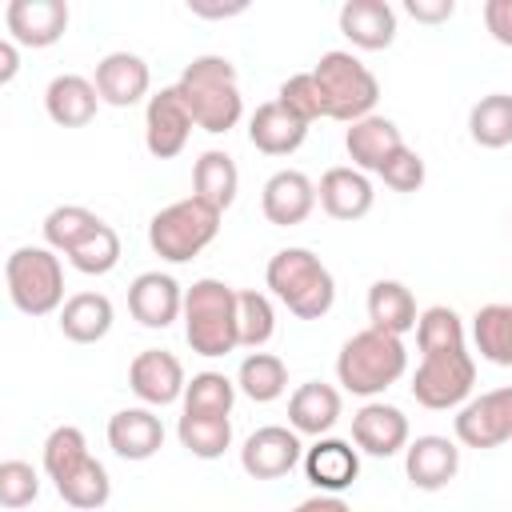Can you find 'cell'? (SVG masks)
Segmentation results:
<instances>
[{
	"mask_svg": "<svg viewBox=\"0 0 512 512\" xmlns=\"http://www.w3.org/2000/svg\"><path fill=\"white\" fill-rule=\"evenodd\" d=\"M316 204H320L316 184H312L300 168H280V172H272V176L264 180V188H260V212H264V220L276 224V228L304 224Z\"/></svg>",
	"mask_w": 512,
	"mask_h": 512,
	"instance_id": "obj_14",
	"label": "cell"
},
{
	"mask_svg": "<svg viewBox=\"0 0 512 512\" xmlns=\"http://www.w3.org/2000/svg\"><path fill=\"white\" fill-rule=\"evenodd\" d=\"M248 140L264 156H288L308 140V124L296 112H288L280 100H268L248 116Z\"/></svg>",
	"mask_w": 512,
	"mask_h": 512,
	"instance_id": "obj_25",
	"label": "cell"
},
{
	"mask_svg": "<svg viewBox=\"0 0 512 512\" xmlns=\"http://www.w3.org/2000/svg\"><path fill=\"white\" fill-rule=\"evenodd\" d=\"M408 372V348L400 336H388L380 328H364L344 340L336 356V380L352 396H380Z\"/></svg>",
	"mask_w": 512,
	"mask_h": 512,
	"instance_id": "obj_3",
	"label": "cell"
},
{
	"mask_svg": "<svg viewBox=\"0 0 512 512\" xmlns=\"http://www.w3.org/2000/svg\"><path fill=\"white\" fill-rule=\"evenodd\" d=\"M340 32L360 52H384L396 40V8L388 0H344Z\"/></svg>",
	"mask_w": 512,
	"mask_h": 512,
	"instance_id": "obj_21",
	"label": "cell"
},
{
	"mask_svg": "<svg viewBox=\"0 0 512 512\" xmlns=\"http://www.w3.org/2000/svg\"><path fill=\"white\" fill-rule=\"evenodd\" d=\"M264 284L300 320H320L336 304V280L312 248H280L264 268Z\"/></svg>",
	"mask_w": 512,
	"mask_h": 512,
	"instance_id": "obj_2",
	"label": "cell"
},
{
	"mask_svg": "<svg viewBox=\"0 0 512 512\" xmlns=\"http://www.w3.org/2000/svg\"><path fill=\"white\" fill-rule=\"evenodd\" d=\"M416 296L412 288H404L400 280H376L368 288V328H380L388 336H400L404 332H416Z\"/></svg>",
	"mask_w": 512,
	"mask_h": 512,
	"instance_id": "obj_27",
	"label": "cell"
},
{
	"mask_svg": "<svg viewBox=\"0 0 512 512\" xmlns=\"http://www.w3.org/2000/svg\"><path fill=\"white\" fill-rule=\"evenodd\" d=\"M352 444L376 460H388L396 452L408 448V416L396 404L384 400H368L356 416H352Z\"/></svg>",
	"mask_w": 512,
	"mask_h": 512,
	"instance_id": "obj_16",
	"label": "cell"
},
{
	"mask_svg": "<svg viewBox=\"0 0 512 512\" xmlns=\"http://www.w3.org/2000/svg\"><path fill=\"white\" fill-rule=\"evenodd\" d=\"M236 324H240V348L260 352L272 336H276V308L264 292L256 288H240L236 296Z\"/></svg>",
	"mask_w": 512,
	"mask_h": 512,
	"instance_id": "obj_37",
	"label": "cell"
},
{
	"mask_svg": "<svg viewBox=\"0 0 512 512\" xmlns=\"http://www.w3.org/2000/svg\"><path fill=\"white\" fill-rule=\"evenodd\" d=\"M96 108H100V92H96V84L88 76L64 72V76H52L48 88H44V112L60 128H84V124H92Z\"/></svg>",
	"mask_w": 512,
	"mask_h": 512,
	"instance_id": "obj_24",
	"label": "cell"
},
{
	"mask_svg": "<svg viewBox=\"0 0 512 512\" xmlns=\"http://www.w3.org/2000/svg\"><path fill=\"white\" fill-rule=\"evenodd\" d=\"M484 28L492 32L496 44L512 48V0H488L484 4Z\"/></svg>",
	"mask_w": 512,
	"mask_h": 512,
	"instance_id": "obj_44",
	"label": "cell"
},
{
	"mask_svg": "<svg viewBox=\"0 0 512 512\" xmlns=\"http://www.w3.org/2000/svg\"><path fill=\"white\" fill-rule=\"evenodd\" d=\"M300 464H304V476H308V484L316 492L340 496L360 476V448H352L340 436H320L312 448H304V460Z\"/></svg>",
	"mask_w": 512,
	"mask_h": 512,
	"instance_id": "obj_17",
	"label": "cell"
},
{
	"mask_svg": "<svg viewBox=\"0 0 512 512\" xmlns=\"http://www.w3.org/2000/svg\"><path fill=\"white\" fill-rule=\"evenodd\" d=\"M88 456H92L88 452V440H84V432L76 424H60L44 440V472H48L52 484H60L64 476H72Z\"/></svg>",
	"mask_w": 512,
	"mask_h": 512,
	"instance_id": "obj_39",
	"label": "cell"
},
{
	"mask_svg": "<svg viewBox=\"0 0 512 512\" xmlns=\"http://www.w3.org/2000/svg\"><path fill=\"white\" fill-rule=\"evenodd\" d=\"M56 492H60V500H64L68 508H76V512H96V508L108 504L112 480H108V468H104L96 456H88L72 476H64V480L56 484Z\"/></svg>",
	"mask_w": 512,
	"mask_h": 512,
	"instance_id": "obj_34",
	"label": "cell"
},
{
	"mask_svg": "<svg viewBox=\"0 0 512 512\" xmlns=\"http://www.w3.org/2000/svg\"><path fill=\"white\" fill-rule=\"evenodd\" d=\"M8 40L20 48H52L68 32V4L64 0H8L4 8Z\"/></svg>",
	"mask_w": 512,
	"mask_h": 512,
	"instance_id": "obj_13",
	"label": "cell"
},
{
	"mask_svg": "<svg viewBox=\"0 0 512 512\" xmlns=\"http://www.w3.org/2000/svg\"><path fill=\"white\" fill-rule=\"evenodd\" d=\"M236 192H240V168H236V160L228 152H220V148L200 152V160L192 164V196L204 200V204H212L216 212H228L232 200H236Z\"/></svg>",
	"mask_w": 512,
	"mask_h": 512,
	"instance_id": "obj_29",
	"label": "cell"
},
{
	"mask_svg": "<svg viewBox=\"0 0 512 512\" xmlns=\"http://www.w3.org/2000/svg\"><path fill=\"white\" fill-rule=\"evenodd\" d=\"M176 92L184 100V108L192 112V124L220 136L228 128L240 124L244 116V96H240V84H236V64L228 56H196L180 80H176Z\"/></svg>",
	"mask_w": 512,
	"mask_h": 512,
	"instance_id": "obj_1",
	"label": "cell"
},
{
	"mask_svg": "<svg viewBox=\"0 0 512 512\" xmlns=\"http://www.w3.org/2000/svg\"><path fill=\"white\" fill-rule=\"evenodd\" d=\"M248 4L244 0H232V4H204V0H188V12L192 16H204V20H228V16H240Z\"/></svg>",
	"mask_w": 512,
	"mask_h": 512,
	"instance_id": "obj_46",
	"label": "cell"
},
{
	"mask_svg": "<svg viewBox=\"0 0 512 512\" xmlns=\"http://www.w3.org/2000/svg\"><path fill=\"white\" fill-rule=\"evenodd\" d=\"M340 420V392L324 380H304L288 396V428L300 436H328Z\"/></svg>",
	"mask_w": 512,
	"mask_h": 512,
	"instance_id": "obj_26",
	"label": "cell"
},
{
	"mask_svg": "<svg viewBox=\"0 0 512 512\" xmlns=\"http://www.w3.org/2000/svg\"><path fill=\"white\" fill-rule=\"evenodd\" d=\"M128 312L144 328H168L184 316V288L168 272H140L128 284Z\"/></svg>",
	"mask_w": 512,
	"mask_h": 512,
	"instance_id": "obj_18",
	"label": "cell"
},
{
	"mask_svg": "<svg viewBox=\"0 0 512 512\" xmlns=\"http://www.w3.org/2000/svg\"><path fill=\"white\" fill-rule=\"evenodd\" d=\"M68 264H72L76 272H84V276H104V272H112V268L120 264V236H116V228L100 224L80 248L68 252Z\"/></svg>",
	"mask_w": 512,
	"mask_h": 512,
	"instance_id": "obj_40",
	"label": "cell"
},
{
	"mask_svg": "<svg viewBox=\"0 0 512 512\" xmlns=\"http://www.w3.org/2000/svg\"><path fill=\"white\" fill-rule=\"evenodd\" d=\"M20 72V44L16 40H0V84H12Z\"/></svg>",
	"mask_w": 512,
	"mask_h": 512,
	"instance_id": "obj_47",
	"label": "cell"
},
{
	"mask_svg": "<svg viewBox=\"0 0 512 512\" xmlns=\"http://www.w3.org/2000/svg\"><path fill=\"white\" fill-rule=\"evenodd\" d=\"M236 288L204 276L184 292V340L196 356H228L240 348V324H236Z\"/></svg>",
	"mask_w": 512,
	"mask_h": 512,
	"instance_id": "obj_4",
	"label": "cell"
},
{
	"mask_svg": "<svg viewBox=\"0 0 512 512\" xmlns=\"http://www.w3.org/2000/svg\"><path fill=\"white\" fill-rule=\"evenodd\" d=\"M476 384V360L464 348H440L420 356V368L412 372V396L416 404L432 408V412H448V408H464Z\"/></svg>",
	"mask_w": 512,
	"mask_h": 512,
	"instance_id": "obj_8",
	"label": "cell"
},
{
	"mask_svg": "<svg viewBox=\"0 0 512 512\" xmlns=\"http://www.w3.org/2000/svg\"><path fill=\"white\" fill-rule=\"evenodd\" d=\"M276 100H280L288 112H296L304 124L328 116V112H324V92H320V84H316L312 72H296V76H288V80L280 84Z\"/></svg>",
	"mask_w": 512,
	"mask_h": 512,
	"instance_id": "obj_42",
	"label": "cell"
},
{
	"mask_svg": "<svg viewBox=\"0 0 512 512\" xmlns=\"http://www.w3.org/2000/svg\"><path fill=\"white\" fill-rule=\"evenodd\" d=\"M344 148H348L352 168H360V172H380V168L404 148V136H400V128H396L388 116H376V112H372V116L348 124Z\"/></svg>",
	"mask_w": 512,
	"mask_h": 512,
	"instance_id": "obj_23",
	"label": "cell"
},
{
	"mask_svg": "<svg viewBox=\"0 0 512 512\" xmlns=\"http://www.w3.org/2000/svg\"><path fill=\"white\" fill-rule=\"evenodd\" d=\"M96 92L104 104L112 108H132L148 96L152 88V72L144 64V56L136 52H108L100 64H96V76H92Z\"/></svg>",
	"mask_w": 512,
	"mask_h": 512,
	"instance_id": "obj_19",
	"label": "cell"
},
{
	"mask_svg": "<svg viewBox=\"0 0 512 512\" xmlns=\"http://www.w3.org/2000/svg\"><path fill=\"white\" fill-rule=\"evenodd\" d=\"M316 196H320V208H324L332 220H344V224L368 216V212H372V200H376L368 172H360V168H352V164L328 168V172L320 176V184H316Z\"/></svg>",
	"mask_w": 512,
	"mask_h": 512,
	"instance_id": "obj_20",
	"label": "cell"
},
{
	"mask_svg": "<svg viewBox=\"0 0 512 512\" xmlns=\"http://www.w3.org/2000/svg\"><path fill=\"white\" fill-rule=\"evenodd\" d=\"M320 92H324V112L328 120H340V124H356L364 116H372L376 100H380V80L372 76V68L344 52V48H332L316 60L312 68Z\"/></svg>",
	"mask_w": 512,
	"mask_h": 512,
	"instance_id": "obj_5",
	"label": "cell"
},
{
	"mask_svg": "<svg viewBox=\"0 0 512 512\" xmlns=\"http://www.w3.org/2000/svg\"><path fill=\"white\" fill-rule=\"evenodd\" d=\"M472 344L488 364L512 368V304H484L472 316Z\"/></svg>",
	"mask_w": 512,
	"mask_h": 512,
	"instance_id": "obj_30",
	"label": "cell"
},
{
	"mask_svg": "<svg viewBox=\"0 0 512 512\" xmlns=\"http://www.w3.org/2000/svg\"><path fill=\"white\" fill-rule=\"evenodd\" d=\"M292 512H352L340 496H328V492H316V496H308V500H300Z\"/></svg>",
	"mask_w": 512,
	"mask_h": 512,
	"instance_id": "obj_48",
	"label": "cell"
},
{
	"mask_svg": "<svg viewBox=\"0 0 512 512\" xmlns=\"http://www.w3.org/2000/svg\"><path fill=\"white\" fill-rule=\"evenodd\" d=\"M220 216L212 204L196 200V196H184L168 208H160L152 220H148V244L160 260L168 264H188L192 256H200L216 232H220Z\"/></svg>",
	"mask_w": 512,
	"mask_h": 512,
	"instance_id": "obj_7",
	"label": "cell"
},
{
	"mask_svg": "<svg viewBox=\"0 0 512 512\" xmlns=\"http://www.w3.org/2000/svg\"><path fill=\"white\" fill-rule=\"evenodd\" d=\"M456 444L464 448H500L512 440V384L472 396L456 412Z\"/></svg>",
	"mask_w": 512,
	"mask_h": 512,
	"instance_id": "obj_9",
	"label": "cell"
},
{
	"mask_svg": "<svg viewBox=\"0 0 512 512\" xmlns=\"http://www.w3.org/2000/svg\"><path fill=\"white\" fill-rule=\"evenodd\" d=\"M8 300L24 316H48L64 308V268L48 244H20L4 260Z\"/></svg>",
	"mask_w": 512,
	"mask_h": 512,
	"instance_id": "obj_6",
	"label": "cell"
},
{
	"mask_svg": "<svg viewBox=\"0 0 512 512\" xmlns=\"http://www.w3.org/2000/svg\"><path fill=\"white\" fill-rule=\"evenodd\" d=\"M128 388L136 392V400L144 408H164V404H176L184 400V388H188V376H184V364L164 352V348H144L136 352V360L128 364Z\"/></svg>",
	"mask_w": 512,
	"mask_h": 512,
	"instance_id": "obj_11",
	"label": "cell"
},
{
	"mask_svg": "<svg viewBox=\"0 0 512 512\" xmlns=\"http://www.w3.org/2000/svg\"><path fill=\"white\" fill-rule=\"evenodd\" d=\"M376 176H380L392 192H416V188L424 184V156H420V152H412V148L404 144V148H400V152H396V156H392Z\"/></svg>",
	"mask_w": 512,
	"mask_h": 512,
	"instance_id": "obj_43",
	"label": "cell"
},
{
	"mask_svg": "<svg viewBox=\"0 0 512 512\" xmlns=\"http://www.w3.org/2000/svg\"><path fill=\"white\" fill-rule=\"evenodd\" d=\"M236 388L252 400V404H272L288 392V368L280 356L272 352H248L240 360V372H236Z\"/></svg>",
	"mask_w": 512,
	"mask_h": 512,
	"instance_id": "obj_31",
	"label": "cell"
},
{
	"mask_svg": "<svg viewBox=\"0 0 512 512\" xmlns=\"http://www.w3.org/2000/svg\"><path fill=\"white\" fill-rule=\"evenodd\" d=\"M464 344H468L464 340V320H460L456 308L432 304V308L420 312V320H416V348H420V356L440 352V348H464Z\"/></svg>",
	"mask_w": 512,
	"mask_h": 512,
	"instance_id": "obj_38",
	"label": "cell"
},
{
	"mask_svg": "<svg viewBox=\"0 0 512 512\" xmlns=\"http://www.w3.org/2000/svg\"><path fill=\"white\" fill-rule=\"evenodd\" d=\"M108 448L120 456V460H152L160 448H164V424L152 408H120L112 420H108Z\"/></svg>",
	"mask_w": 512,
	"mask_h": 512,
	"instance_id": "obj_22",
	"label": "cell"
},
{
	"mask_svg": "<svg viewBox=\"0 0 512 512\" xmlns=\"http://www.w3.org/2000/svg\"><path fill=\"white\" fill-rule=\"evenodd\" d=\"M112 320H116V308L104 292H76L64 300L60 308V332L72 340V344H96L112 332Z\"/></svg>",
	"mask_w": 512,
	"mask_h": 512,
	"instance_id": "obj_28",
	"label": "cell"
},
{
	"mask_svg": "<svg viewBox=\"0 0 512 512\" xmlns=\"http://www.w3.org/2000/svg\"><path fill=\"white\" fill-rule=\"evenodd\" d=\"M180 448H188L196 460H220L232 448V416H192L184 412L176 424Z\"/></svg>",
	"mask_w": 512,
	"mask_h": 512,
	"instance_id": "obj_33",
	"label": "cell"
},
{
	"mask_svg": "<svg viewBox=\"0 0 512 512\" xmlns=\"http://www.w3.org/2000/svg\"><path fill=\"white\" fill-rule=\"evenodd\" d=\"M404 12L420 24H444L456 12V0H404Z\"/></svg>",
	"mask_w": 512,
	"mask_h": 512,
	"instance_id": "obj_45",
	"label": "cell"
},
{
	"mask_svg": "<svg viewBox=\"0 0 512 512\" xmlns=\"http://www.w3.org/2000/svg\"><path fill=\"white\" fill-rule=\"evenodd\" d=\"M104 220L96 216V212H88V208H80V204H60V208H52L48 216H44V244L52 248V252H72V248H80L96 228H100Z\"/></svg>",
	"mask_w": 512,
	"mask_h": 512,
	"instance_id": "obj_35",
	"label": "cell"
},
{
	"mask_svg": "<svg viewBox=\"0 0 512 512\" xmlns=\"http://www.w3.org/2000/svg\"><path fill=\"white\" fill-rule=\"evenodd\" d=\"M36 496H40V472L28 460H4L0 464V504L8 512H20Z\"/></svg>",
	"mask_w": 512,
	"mask_h": 512,
	"instance_id": "obj_41",
	"label": "cell"
},
{
	"mask_svg": "<svg viewBox=\"0 0 512 512\" xmlns=\"http://www.w3.org/2000/svg\"><path fill=\"white\" fill-rule=\"evenodd\" d=\"M460 472V444L448 436H416L404 448V476L420 492H440Z\"/></svg>",
	"mask_w": 512,
	"mask_h": 512,
	"instance_id": "obj_15",
	"label": "cell"
},
{
	"mask_svg": "<svg viewBox=\"0 0 512 512\" xmlns=\"http://www.w3.org/2000/svg\"><path fill=\"white\" fill-rule=\"evenodd\" d=\"M236 380H228L224 372H196L184 388V412L192 416H232L236 404Z\"/></svg>",
	"mask_w": 512,
	"mask_h": 512,
	"instance_id": "obj_36",
	"label": "cell"
},
{
	"mask_svg": "<svg viewBox=\"0 0 512 512\" xmlns=\"http://www.w3.org/2000/svg\"><path fill=\"white\" fill-rule=\"evenodd\" d=\"M468 136L480 148H508L512 144V96L488 92L468 112Z\"/></svg>",
	"mask_w": 512,
	"mask_h": 512,
	"instance_id": "obj_32",
	"label": "cell"
},
{
	"mask_svg": "<svg viewBox=\"0 0 512 512\" xmlns=\"http://www.w3.org/2000/svg\"><path fill=\"white\" fill-rule=\"evenodd\" d=\"M304 460V444H300V432L284 428V424H264L256 428L244 448H240V468L252 476V480H280L288 476L296 464Z\"/></svg>",
	"mask_w": 512,
	"mask_h": 512,
	"instance_id": "obj_12",
	"label": "cell"
},
{
	"mask_svg": "<svg viewBox=\"0 0 512 512\" xmlns=\"http://www.w3.org/2000/svg\"><path fill=\"white\" fill-rule=\"evenodd\" d=\"M192 128H196L192 124V112L184 108L176 84H168V88H160V92L148 96V104H144V148L156 160L180 156L184 144H188V136H192Z\"/></svg>",
	"mask_w": 512,
	"mask_h": 512,
	"instance_id": "obj_10",
	"label": "cell"
}]
</instances>
